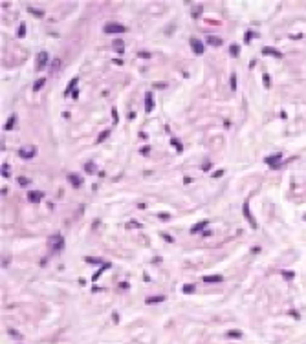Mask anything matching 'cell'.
Returning <instances> with one entry per match:
<instances>
[{"label":"cell","mask_w":306,"mask_h":344,"mask_svg":"<svg viewBox=\"0 0 306 344\" xmlns=\"http://www.w3.org/2000/svg\"><path fill=\"white\" fill-rule=\"evenodd\" d=\"M59 66H61V59H53L52 70H53V72H57V70H59Z\"/></svg>","instance_id":"obj_33"},{"label":"cell","mask_w":306,"mask_h":344,"mask_svg":"<svg viewBox=\"0 0 306 344\" xmlns=\"http://www.w3.org/2000/svg\"><path fill=\"white\" fill-rule=\"evenodd\" d=\"M242 212H244V218L248 220V223L253 227V229H257V220L253 218L251 211H249V202H248V200H246V202H244V205H242Z\"/></svg>","instance_id":"obj_3"},{"label":"cell","mask_w":306,"mask_h":344,"mask_svg":"<svg viewBox=\"0 0 306 344\" xmlns=\"http://www.w3.org/2000/svg\"><path fill=\"white\" fill-rule=\"evenodd\" d=\"M75 84H77V77H74V79L70 81V84L66 86V90H64V95H70V92L74 90V86H75Z\"/></svg>","instance_id":"obj_17"},{"label":"cell","mask_w":306,"mask_h":344,"mask_svg":"<svg viewBox=\"0 0 306 344\" xmlns=\"http://www.w3.org/2000/svg\"><path fill=\"white\" fill-rule=\"evenodd\" d=\"M108 267H110V264H105V266H103V267L99 269V271H97V273H95L94 277H92V280H97V278H99V277H101V273H103V271H106V269H108Z\"/></svg>","instance_id":"obj_22"},{"label":"cell","mask_w":306,"mask_h":344,"mask_svg":"<svg viewBox=\"0 0 306 344\" xmlns=\"http://www.w3.org/2000/svg\"><path fill=\"white\" fill-rule=\"evenodd\" d=\"M205 42L209 44V46H214V48H218V46H222V39H220V37H216V35H207Z\"/></svg>","instance_id":"obj_11"},{"label":"cell","mask_w":306,"mask_h":344,"mask_svg":"<svg viewBox=\"0 0 306 344\" xmlns=\"http://www.w3.org/2000/svg\"><path fill=\"white\" fill-rule=\"evenodd\" d=\"M48 242H50V247H52L53 253L61 251V249H63V245H64V240H63V236H61V234H53V236H50V238H48Z\"/></svg>","instance_id":"obj_2"},{"label":"cell","mask_w":306,"mask_h":344,"mask_svg":"<svg viewBox=\"0 0 306 344\" xmlns=\"http://www.w3.org/2000/svg\"><path fill=\"white\" fill-rule=\"evenodd\" d=\"M48 66V51H39L37 55V70H44Z\"/></svg>","instance_id":"obj_6"},{"label":"cell","mask_w":306,"mask_h":344,"mask_svg":"<svg viewBox=\"0 0 306 344\" xmlns=\"http://www.w3.org/2000/svg\"><path fill=\"white\" fill-rule=\"evenodd\" d=\"M227 337H229V339H240L242 333H240V331H236V330H233V331H227Z\"/></svg>","instance_id":"obj_25"},{"label":"cell","mask_w":306,"mask_h":344,"mask_svg":"<svg viewBox=\"0 0 306 344\" xmlns=\"http://www.w3.org/2000/svg\"><path fill=\"white\" fill-rule=\"evenodd\" d=\"M262 53H264V55H271V57H277V59H279V57H282V53H281L279 50L271 48V46H264V48H262Z\"/></svg>","instance_id":"obj_12"},{"label":"cell","mask_w":306,"mask_h":344,"mask_svg":"<svg viewBox=\"0 0 306 344\" xmlns=\"http://www.w3.org/2000/svg\"><path fill=\"white\" fill-rule=\"evenodd\" d=\"M24 35H26V24H24V22H20V26H19V37H24Z\"/></svg>","instance_id":"obj_30"},{"label":"cell","mask_w":306,"mask_h":344,"mask_svg":"<svg viewBox=\"0 0 306 344\" xmlns=\"http://www.w3.org/2000/svg\"><path fill=\"white\" fill-rule=\"evenodd\" d=\"M170 143H172V145H174V147H176V150H178V152H181V150H183V147H181V143H180V141L176 139V137H172V139H170Z\"/></svg>","instance_id":"obj_27"},{"label":"cell","mask_w":306,"mask_h":344,"mask_svg":"<svg viewBox=\"0 0 306 344\" xmlns=\"http://www.w3.org/2000/svg\"><path fill=\"white\" fill-rule=\"evenodd\" d=\"M191 48H192V51H194L196 55L203 53V44H202L196 37H192V39H191Z\"/></svg>","instance_id":"obj_7"},{"label":"cell","mask_w":306,"mask_h":344,"mask_svg":"<svg viewBox=\"0 0 306 344\" xmlns=\"http://www.w3.org/2000/svg\"><path fill=\"white\" fill-rule=\"evenodd\" d=\"M165 300V297L163 295H158V297H147V304H158V302H163Z\"/></svg>","instance_id":"obj_16"},{"label":"cell","mask_w":306,"mask_h":344,"mask_svg":"<svg viewBox=\"0 0 306 344\" xmlns=\"http://www.w3.org/2000/svg\"><path fill=\"white\" fill-rule=\"evenodd\" d=\"M141 154H143V156H145V154H147V152H150V147H143V148H141Z\"/></svg>","instance_id":"obj_40"},{"label":"cell","mask_w":306,"mask_h":344,"mask_svg":"<svg viewBox=\"0 0 306 344\" xmlns=\"http://www.w3.org/2000/svg\"><path fill=\"white\" fill-rule=\"evenodd\" d=\"M282 159V154H273V156H268L264 161L268 167H271V169H279V161Z\"/></svg>","instance_id":"obj_5"},{"label":"cell","mask_w":306,"mask_h":344,"mask_svg":"<svg viewBox=\"0 0 306 344\" xmlns=\"http://www.w3.org/2000/svg\"><path fill=\"white\" fill-rule=\"evenodd\" d=\"M112 119H114V123H117V121H119V116H117V110H116V108H112Z\"/></svg>","instance_id":"obj_36"},{"label":"cell","mask_w":306,"mask_h":344,"mask_svg":"<svg viewBox=\"0 0 306 344\" xmlns=\"http://www.w3.org/2000/svg\"><path fill=\"white\" fill-rule=\"evenodd\" d=\"M304 220H306V216H304Z\"/></svg>","instance_id":"obj_41"},{"label":"cell","mask_w":306,"mask_h":344,"mask_svg":"<svg viewBox=\"0 0 306 344\" xmlns=\"http://www.w3.org/2000/svg\"><path fill=\"white\" fill-rule=\"evenodd\" d=\"M205 225H207V222H205V220H203V222H198V223H194V225L191 227V233H192V234H194V233H200Z\"/></svg>","instance_id":"obj_15"},{"label":"cell","mask_w":306,"mask_h":344,"mask_svg":"<svg viewBox=\"0 0 306 344\" xmlns=\"http://www.w3.org/2000/svg\"><path fill=\"white\" fill-rule=\"evenodd\" d=\"M229 81H231V90L235 92L236 90V73H231V79Z\"/></svg>","instance_id":"obj_32"},{"label":"cell","mask_w":306,"mask_h":344,"mask_svg":"<svg viewBox=\"0 0 306 344\" xmlns=\"http://www.w3.org/2000/svg\"><path fill=\"white\" fill-rule=\"evenodd\" d=\"M229 53H231V57H238V46L236 44H231L229 46Z\"/></svg>","instance_id":"obj_23"},{"label":"cell","mask_w":306,"mask_h":344,"mask_svg":"<svg viewBox=\"0 0 306 344\" xmlns=\"http://www.w3.org/2000/svg\"><path fill=\"white\" fill-rule=\"evenodd\" d=\"M108 136H110V130H105V132H101V134H99V137H97V143L105 141L106 137H108Z\"/></svg>","instance_id":"obj_26"},{"label":"cell","mask_w":306,"mask_h":344,"mask_svg":"<svg viewBox=\"0 0 306 344\" xmlns=\"http://www.w3.org/2000/svg\"><path fill=\"white\" fill-rule=\"evenodd\" d=\"M44 84H46V79H44V77H41V79H39V81L33 84V92H39V90H41Z\"/></svg>","instance_id":"obj_18"},{"label":"cell","mask_w":306,"mask_h":344,"mask_svg":"<svg viewBox=\"0 0 306 344\" xmlns=\"http://www.w3.org/2000/svg\"><path fill=\"white\" fill-rule=\"evenodd\" d=\"M112 46H114V50H116L117 53H123V50H125V42L121 39H114L112 40Z\"/></svg>","instance_id":"obj_14"},{"label":"cell","mask_w":306,"mask_h":344,"mask_svg":"<svg viewBox=\"0 0 306 344\" xmlns=\"http://www.w3.org/2000/svg\"><path fill=\"white\" fill-rule=\"evenodd\" d=\"M37 147L35 145H26V147H20L19 148V156H20L22 159H31V158H35L37 156Z\"/></svg>","instance_id":"obj_1"},{"label":"cell","mask_w":306,"mask_h":344,"mask_svg":"<svg viewBox=\"0 0 306 344\" xmlns=\"http://www.w3.org/2000/svg\"><path fill=\"white\" fill-rule=\"evenodd\" d=\"M85 170L88 172V174H94V172H95V165H94V163H86V165H85Z\"/></svg>","instance_id":"obj_28"},{"label":"cell","mask_w":306,"mask_h":344,"mask_svg":"<svg viewBox=\"0 0 306 344\" xmlns=\"http://www.w3.org/2000/svg\"><path fill=\"white\" fill-rule=\"evenodd\" d=\"M282 277H284L286 280H293L295 273H293V271H282Z\"/></svg>","instance_id":"obj_29"},{"label":"cell","mask_w":306,"mask_h":344,"mask_svg":"<svg viewBox=\"0 0 306 344\" xmlns=\"http://www.w3.org/2000/svg\"><path fill=\"white\" fill-rule=\"evenodd\" d=\"M202 11H203V8H202V6H196V8H194V9L191 11V15H192V19H200V17H202Z\"/></svg>","instance_id":"obj_19"},{"label":"cell","mask_w":306,"mask_h":344,"mask_svg":"<svg viewBox=\"0 0 306 344\" xmlns=\"http://www.w3.org/2000/svg\"><path fill=\"white\" fill-rule=\"evenodd\" d=\"M68 181L72 183L74 187H81L83 178H81V176H77V174H74V172H70V174H68Z\"/></svg>","instance_id":"obj_13"},{"label":"cell","mask_w":306,"mask_h":344,"mask_svg":"<svg viewBox=\"0 0 306 344\" xmlns=\"http://www.w3.org/2000/svg\"><path fill=\"white\" fill-rule=\"evenodd\" d=\"M42 198H44V192H41V191H30L28 192V200L33 202V203H39Z\"/></svg>","instance_id":"obj_8"},{"label":"cell","mask_w":306,"mask_h":344,"mask_svg":"<svg viewBox=\"0 0 306 344\" xmlns=\"http://www.w3.org/2000/svg\"><path fill=\"white\" fill-rule=\"evenodd\" d=\"M28 11H30V13H31V15H37V17H42V15H44L42 11H37V9H33V8H30V9H28Z\"/></svg>","instance_id":"obj_35"},{"label":"cell","mask_w":306,"mask_h":344,"mask_svg":"<svg viewBox=\"0 0 306 344\" xmlns=\"http://www.w3.org/2000/svg\"><path fill=\"white\" fill-rule=\"evenodd\" d=\"M17 181H19V185H20V187H28V185L31 183L28 178H24V176H19V180H17Z\"/></svg>","instance_id":"obj_21"},{"label":"cell","mask_w":306,"mask_h":344,"mask_svg":"<svg viewBox=\"0 0 306 344\" xmlns=\"http://www.w3.org/2000/svg\"><path fill=\"white\" fill-rule=\"evenodd\" d=\"M220 176H224V169H220V170H216V172H213V178H220Z\"/></svg>","instance_id":"obj_37"},{"label":"cell","mask_w":306,"mask_h":344,"mask_svg":"<svg viewBox=\"0 0 306 344\" xmlns=\"http://www.w3.org/2000/svg\"><path fill=\"white\" fill-rule=\"evenodd\" d=\"M2 176L9 178V165H2Z\"/></svg>","instance_id":"obj_34"},{"label":"cell","mask_w":306,"mask_h":344,"mask_svg":"<svg viewBox=\"0 0 306 344\" xmlns=\"http://www.w3.org/2000/svg\"><path fill=\"white\" fill-rule=\"evenodd\" d=\"M145 110L147 112H152L154 110V95L148 92V94H145Z\"/></svg>","instance_id":"obj_10"},{"label":"cell","mask_w":306,"mask_h":344,"mask_svg":"<svg viewBox=\"0 0 306 344\" xmlns=\"http://www.w3.org/2000/svg\"><path fill=\"white\" fill-rule=\"evenodd\" d=\"M264 86H266V88H270V86H271V77L268 75V73H264Z\"/></svg>","instance_id":"obj_31"},{"label":"cell","mask_w":306,"mask_h":344,"mask_svg":"<svg viewBox=\"0 0 306 344\" xmlns=\"http://www.w3.org/2000/svg\"><path fill=\"white\" fill-rule=\"evenodd\" d=\"M125 31H127V28L121 26V24H116V22H110V24L105 26V33H110V35H114V33H125Z\"/></svg>","instance_id":"obj_4"},{"label":"cell","mask_w":306,"mask_h":344,"mask_svg":"<svg viewBox=\"0 0 306 344\" xmlns=\"http://www.w3.org/2000/svg\"><path fill=\"white\" fill-rule=\"evenodd\" d=\"M183 293H185V295L194 293V286H192V284H185V286H183Z\"/></svg>","instance_id":"obj_24"},{"label":"cell","mask_w":306,"mask_h":344,"mask_svg":"<svg viewBox=\"0 0 306 344\" xmlns=\"http://www.w3.org/2000/svg\"><path fill=\"white\" fill-rule=\"evenodd\" d=\"M222 280H224V277H220V275H205L203 277L205 284H220Z\"/></svg>","instance_id":"obj_9"},{"label":"cell","mask_w":306,"mask_h":344,"mask_svg":"<svg viewBox=\"0 0 306 344\" xmlns=\"http://www.w3.org/2000/svg\"><path fill=\"white\" fill-rule=\"evenodd\" d=\"M251 37H255V35H253L251 31H248V33H246V42H249V40H251Z\"/></svg>","instance_id":"obj_39"},{"label":"cell","mask_w":306,"mask_h":344,"mask_svg":"<svg viewBox=\"0 0 306 344\" xmlns=\"http://www.w3.org/2000/svg\"><path fill=\"white\" fill-rule=\"evenodd\" d=\"M15 119H17V116H11L9 119H8V123L4 125V130H11L13 126H15Z\"/></svg>","instance_id":"obj_20"},{"label":"cell","mask_w":306,"mask_h":344,"mask_svg":"<svg viewBox=\"0 0 306 344\" xmlns=\"http://www.w3.org/2000/svg\"><path fill=\"white\" fill-rule=\"evenodd\" d=\"M139 57H141V59H148V57H150V53H147V51H139Z\"/></svg>","instance_id":"obj_38"}]
</instances>
